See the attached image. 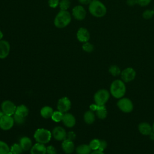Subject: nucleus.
I'll list each match as a JSON object with an SVG mask.
<instances>
[{
  "label": "nucleus",
  "mask_w": 154,
  "mask_h": 154,
  "mask_svg": "<svg viewBox=\"0 0 154 154\" xmlns=\"http://www.w3.org/2000/svg\"><path fill=\"white\" fill-rule=\"evenodd\" d=\"M7 154H13V153H12V152H10V151Z\"/></svg>",
  "instance_id": "obj_47"
},
{
  "label": "nucleus",
  "mask_w": 154,
  "mask_h": 154,
  "mask_svg": "<svg viewBox=\"0 0 154 154\" xmlns=\"http://www.w3.org/2000/svg\"><path fill=\"white\" fill-rule=\"evenodd\" d=\"M63 124L67 128H72L76 123V119L73 115L70 113H64L62 119Z\"/></svg>",
  "instance_id": "obj_15"
},
{
  "label": "nucleus",
  "mask_w": 154,
  "mask_h": 154,
  "mask_svg": "<svg viewBox=\"0 0 154 154\" xmlns=\"http://www.w3.org/2000/svg\"><path fill=\"white\" fill-rule=\"evenodd\" d=\"M109 73L112 75L113 76H117L121 74L122 71L120 70V67L115 64L111 65L108 69Z\"/></svg>",
  "instance_id": "obj_25"
},
{
  "label": "nucleus",
  "mask_w": 154,
  "mask_h": 154,
  "mask_svg": "<svg viewBox=\"0 0 154 154\" xmlns=\"http://www.w3.org/2000/svg\"><path fill=\"white\" fill-rule=\"evenodd\" d=\"M150 138H151L152 139L154 140V132H152L150 133Z\"/></svg>",
  "instance_id": "obj_43"
},
{
  "label": "nucleus",
  "mask_w": 154,
  "mask_h": 154,
  "mask_svg": "<svg viewBox=\"0 0 154 154\" xmlns=\"http://www.w3.org/2000/svg\"><path fill=\"white\" fill-rule=\"evenodd\" d=\"M3 37V34L1 32V31H0V40Z\"/></svg>",
  "instance_id": "obj_44"
},
{
  "label": "nucleus",
  "mask_w": 154,
  "mask_h": 154,
  "mask_svg": "<svg viewBox=\"0 0 154 154\" xmlns=\"http://www.w3.org/2000/svg\"><path fill=\"white\" fill-rule=\"evenodd\" d=\"M152 130L154 132V123H153V125H152Z\"/></svg>",
  "instance_id": "obj_46"
},
{
  "label": "nucleus",
  "mask_w": 154,
  "mask_h": 154,
  "mask_svg": "<svg viewBox=\"0 0 154 154\" xmlns=\"http://www.w3.org/2000/svg\"><path fill=\"white\" fill-rule=\"evenodd\" d=\"M59 5L61 10H67L70 7V2L69 0H61Z\"/></svg>",
  "instance_id": "obj_31"
},
{
  "label": "nucleus",
  "mask_w": 154,
  "mask_h": 154,
  "mask_svg": "<svg viewBox=\"0 0 154 154\" xmlns=\"http://www.w3.org/2000/svg\"><path fill=\"white\" fill-rule=\"evenodd\" d=\"M97 106L98 105H96V103H94V104H91L90 106V109L91 111H96L97 109Z\"/></svg>",
  "instance_id": "obj_40"
},
{
  "label": "nucleus",
  "mask_w": 154,
  "mask_h": 154,
  "mask_svg": "<svg viewBox=\"0 0 154 154\" xmlns=\"http://www.w3.org/2000/svg\"><path fill=\"white\" fill-rule=\"evenodd\" d=\"M14 123V119L11 116L4 114L0 118V128L2 130L10 129L13 126Z\"/></svg>",
  "instance_id": "obj_7"
},
{
  "label": "nucleus",
  "mask_w": 154,
  "mask_h": 154,
  "mask_svg": "<svg viewBox=\"0 0 154 154\" xmlns=\"http://www.w3.org/2000/svg\"><path fill=\"white\" fill-rule=\"evenodd\" d=\"M88 10L90 14L96 17H103L106 13V6L99 0H92L89 4Z\"/></svg>",
  "instance_id": "obj_2"
},
{
  "label": "nucleus",
  "mask_w": 154,
  "mask_h": 154,
  "mask_svg": "<svg viewBox=\"0 0 154 154\" xmlns=\"http://www.w3.org/2000/svg\"><path fill=\"white\" fill-rule=\"evenodd\" d=\"M63 115H64V113L59 111L58 110L55 111H54L53 114L51 117V119L53 121H54L55 122H60L62 121Z\"/></svg>",
  "instance_id": "obj_26"
},
{
  "label": "nucleus",
  "mask_w": 154,
  "mask_h": 154,
  "mask_svg": "<svg viewBox=\"0 0 154 154\" xmlns=\"http://www.w3.org/2000/svg\"><path fill=\"white\" fill-rule=\"evenodd\" d=\"M71 21V16L67 10H61L54 19V25L58 28H63L67 26Z\"/></svg>",
  "instance_id": "obj_3"
},
{
  "label": "nucleus",
  "mask_w": 154,
  "mask_h": 154,
  "mask_svg": "<svg viewBox=\"0 0 154 154\" xmlns=\"http://www.w3.org/2000/svg\"><path fill=\"white\" fill-rule=\"evenodd\" d=\"M119 109L125 113L131 112L134 109V105L132 100L128 97H122L117 102Z\"/></svg>",
  "instance_id": "obj_6"
},
{
  "label": "nucleus",
  "mask_w": 154,
  "mask_h": 154,
  "mask_svg": "<svg viewBox=\"0 0 154 154\" xmlns=\"http://www.w3.org/2000/svg\"><path fill=\"white\" fill-rule=\"evenodd\" d=\"M77 39L80 42L82 43L87 42L90 37V32L89 31L85 28H80L76 34Z\"/></svg>",
  "instance_id": "obj_13"
},
{
  "label": "nucleus",
  "mask_w": 154,
  "mask_h": 154,
  "mask_svg": "<svg viewBox=\"0 0 154 154\" xmlns=\"http://www.w3.org/2000/svg\"><path fill=\"white\" fill-rule=\"evenodd\" d=\"M82 48L83 51H84L85 52H91L94 50V46L91 43L87 42L84 43V44L82 45Z\"/></svg>",
  "instance_id": "obj_32"
},
{
  "label": "nucleus",
  "mask_w": 154,
  "mask_h": 154,
  "mask_svg": "<svg viewBox=\"0 0 154 154\" xmlns=\"http://www.w3.org/2000/svg\"><path fill=\"white\" fill-rule=\"evenodd\" d=\"M100 145V140L99 139H93L92 140L89 144V146L91 150H96L99 149Z\"/></svg>",
  "instance_id": "obj_30"
},
{
  "label": "nucleus",
  "mask_w": 154,
  "mask_h": 154,
  "mask_svg": "<svg viewBox=\"0 0 154 154\" xmlns=\"http://www.w3.org/2000/svg\"><path fill=\"white\" fill-rule=\"evenodd\" d=\"M152 0H137V4L141 7H146L147 6L150 2Z\"/></svg>",
  "instance_id": "obj_34"
},
{
  "label": "nucleus",
  "mask_w": 154,
  "mask_h": 154,
  "mask_svg": "<svg viewBox=\"0 0 154 154\" xmlns=\"http://www.w3.org/2000/svg\"><path fill=\"white\" fill-rule=\"evenodd\" d=\"M61 147L63 150L67 154H70L73 153L75 149V145L73 141L67 138L63 140L62 142Z\"/></svg>",
  "instance_id": "obj_16"
},
{
  "label": "nucleus",
  "mask_w": 154,
  "mask_h": 154,
  "mask_svg": "<svg viewBox=\"0 0 154 154\" xmlns=\"http://www.w3.org/2000/svg\"><path fill=\"white\" fill-rule=\"evenodd\" d=\"M71 107V102L67 97H63L60 99L57 102V109L59 111L66 113Z\"/></svg>",
  "instance_id": "obj_10"
},
{
  "label": "nucleus",
  "mask_w": 154,
  "mask_h": 154,
  "mask_svg": "<svg viewBox=\"0 0 154 154\" xmlns=\"http://www.w3.org/2000/svg\"><path fill=\"white\" fill-rule=\"evenodd\" d=\"M35 140L39 143L46 144L49 142L52 137V133L48 129L39 128L37 129L34 134Z\"/></svg>",
  "instance_id": "obj_4"
},
{
  "label": "nucleus",
  "mask_w": 154,
  "mask_h": 154,
  "mask_svg": "<svg viewBox=\"0 0 154 154\" xmlns=\"http://www.w3.org/2000/svg\"><path fill=\"white\" fill-rule=\"evenodd\" d=\"M10 151L8 145L5 142L0 141V154H7Z\"/></svg>",
  "instance_id": "obj_27"
},
{
  "label": "nucleus",
  "mask_w": 154,
  "mask_h": 154,
  "mask_svg": "<svg viewBox=\"0 0 154 154\" xmlns=\"http://www.w3.org/2000/svg\"><path fill=\"white\" fill-rule=\"evenodd\" d=\"M139 132L144 135H149L152 132V126L147 122H141L138 126Z\"/></svg>",
  "instance_id": "obj_18"
},
{
  "label": "nucleus",
  "mask_w": 154,
  "mask_h": 154,
  "mask_svg": "<svg viewBox=\"0 0 154 154\" xmlns=\"http://www.w3.org/2000/svg\"><path fill=\"white\" fill-rule=\"evenodd\" d=\"M29 112V110L26 106L24 105H20L16 107V112L14 114L22 116L23 117H26Z\"/></svg>",
  "instance_id": "obj_22"
},
{
  "label": "nucleus",
  "mask_w": 154,
  "mask_h": 154,
  "mask_svg": "<svg viewBox=\"0 0 154 154\" xmlns=\"http://www.w3.org/2000/svg\"><path fill=\"white\" fill-rule=\"evenodd\" d=\"M3 115H4V112H3L2 111H0V118H1Z\"/></svg>",
  "instance_id": "obj_45"
},
{
  "label": "nucleus",
  "mask_w": 154,
  "mask_h": 154,
  "mask_svg": "<svg viewBox=\"0 0 154 154\" xmlns=\"http://www.w3.org/2000/svg\"><path fill=\"white\" fill-rule=\"evenodd\" d=\"M126 87L125 82L120 79H116L112 82L110 85V94L116 99H120L126 93Z\"/></svg>",
  "instance_id": "obj_1"
},
{
  "label": "nucleus",
  "mask_w": 154,
  "mask_h": 154,
  "mask_svg": "<svg viewBox=\"0 0 154 154\" xmlns=\"http://www.w3.org/2000/svg\"><path fill=\"white\" fill-rule=\"evenodd\" d=\"M110 96V93L106 89H100L94 95V103L97 105H105Z\"/></svg>",
  "instance_id": "obj_5"
},
{
  "label": "nucleus",
  "mask_w": 154,
  "mask_h": 154,
  "mask_svg": "<svg viewBox=\"0 0 154 154\" xmlns=\"http://www.w3.org/2000/svg\"><path fill=\"white\" fill-rule=\"evenodd\" d=\"M52 135L58 141H63L66 139L67 133L63 128L61 126H56L52 130Z\"/></svg>",
  "instance_id": "obj_11"
},
{
  "label": "nucleus",
  "mask_w": 154,
  "mask_h": 154,
  "mask_svg": "<svg viewBox=\"0 0 154 154\" xmlns=\"http://www.w3.org/2000/svg\"><path fill=\"white\" fill-rule=\"evenodd\" d=\"M19 144L23 150L26 151L32 147V141L28 137H23L20 139Z\"/></svg>",
  "instance_id": "obj_19"
},
{
  "label": "nucleus",
  "mask_w": 154,
  "mask_h": 154,
  "mask_svg": "<svg viewBox=\"0 0 154 154\" xmlns=\"http://www.w3.org/2000/svg\"><path fill=\"white\" fill-rule=\"evenodd\" d=\"M1 109L4 114L11 116L14 114L16 106L11 101L5 100L1 104Z\"/></svg>",
  "instance_id": "obj_9"
},
{
  "label": "nucleus",
  "mask_w": 154,
  "mask_h": 154,
  "mask_svg": "<svg viewBox=\"0 0 154 154\" xmlns=\"http://www.w3.org/2000/svg\"><path fill=\"white\" fill-rule=\"evenodd\" d=\"M126 4L129 7H132L137 4V0H126Z\"/></svg>",
  "instance_id": "obj_39"
},
{
  "label": "nucleus",
  "mask_w": 154,
  "mask_h": 154,
  "mask_svg": "<svg viewBox=\"0 0 154 154\" xmlns=\"http://www.w3.org/2000/svg\"><path fill=\"white\" fill-rule=\"evenodd\" d=\"M46 154H57V150L53 146H49L46 147Z\"/></svg>",
  "instance_id": "obj_37"
},
{
  "label": "nucleus",
  "mask_w": 154,
  "mask_h": 154,
  "mask_svg": "<svg viewBox=\"0 0 154 154\" xmlns=\"http://www.w3.org/2000/svg\"><path fill=\"white\" fill-rule=\"evenodd\" d=\"M59 0H48L49 6L51 8H55L59 5Z\"/></svg>",
  "instance_id": "obj_36"
},
{
  "label": "nucleus",
  "mask_w": 154,
  "mask_h": 154,
  "mask_svg": "<svg viewBox=\"0 0 154 154\" xmlns=\"http://www.w3.org/2000/svg\"><path fill=\"white\" fill-rule=\"evenodd\" d=\"M73 17L78 20H82L86 16V11L81 5H77L72 10Z\"/></svg>",
  "instance_id": "obj_12"
},
{
  "label": "nucleus",
  "mask_w": 154,
  "mask_h": 154,
  "mask_svg": "<svg viewBox=\"0 0 154 154\" xmlns=\"http://www.w3.org/2000/svg\"><path fill=\"white\" fill-rule=\"evenodd\" d=\"M76 152L77 154H90L91 149L89 144H81L76 147Z\"/></svg>",
  "instance_id": "obj_21"
},
{
  "label": "nucleus",
  "mask_w": 154,
  "mask_h": 154,
  "mask_svg": "<svg viewBox=\"0 0 154 154\" xmlns=\"http://www.w3.org/2000/svg\"><path fill=\"white\" fill-rule=\"evenodd\" d=\"M153 11H154V7H153Z\"/></svg>",
  "instance_id": "obj_48"
},
{
  "label": "nucleus",
  "mask_w": 154,
  "mask_h": 154,
  "mask_svg": "<svg viewBox=\"0 0 154 154\" xmlns=\"http://www.w3.org/2000/svg\"><path fill=\"white\" fill-rule=\"evenodd\" d=\"M120 76L124 82H129L135 79L136 72L132 67H127L122 71Z\"/></svg>",
  "instance_id": "obj_8"
},
{
  "label": "nucleus",
  "mask_w": 154,
  "mask_h": 154,
  "mask_svg": "<svg viewBox=\"0 0 154 154\" xmlns=\"http://www.w3.org/2000/svg\"><path fill=\"white\" fill-rule=\"evenodd\" d=\"M53 112H54L53 109L49 106H43L40 110V114L42 117L45 119L51 118L53 114Z\"/></svg>",
  "instance_id": "obj_20"
},
{
  "label": "nucleus",
  "mask_w": 154,
  "mask_h": 154,
  "mask_svg": "<svg viewBox=\"0 0 154 154\" xmlns=\"http://www.w3.org/2000/svg\"><path fill=\"white\" fill-rule=\"evenodd\" d=\"M97 117L100 119H105L107 116V110L105 105H98L96 111Z\"/></svg>",
  "instance_id": "obj_23"
},
{
  "label": "nucleus",
  "mask_w": 154,
  "mask_h": 154,
  "mask_svg": "<svg viewBox=\"0 0 154 154\" xmlns=\"http://www.w3.org/2000/svg\"><path fill=\"white\" fill-rule=\"evenodd\" d=\"M90 154H105V153L102 151H100L99 150H93Z\"/></svg>",
  "instance_id": "obj_42"
},
{
  "label": "nucleus",
  "mask_w": 154,
  "mask_h": 154,
  "mask_svg": "<svg viewBox=\"0 0 154 154\" xmlns=\"http://www.w3.org/2000/svg\"><path fill=\"white\" fill-rule=\"evenodd\" d=\"M13 119H14V123H16L18 125L23 124L25 122V117H23L18 116L16 114H14Z\"/></svg>",
  "instance_id": "obj_33"
},
{
  "label": "nucleus",
  "mask_w": 154,
  "mask_h": 154,
  "mask_svg": "<svg viewBox=\"0 0 154 154\" xmlns=\"http://www.w3.org/2000/svg\"><path fill=\"white\" fill-rule=\"evenodd\" d=\"M22 151L23 149L21 147L20 144L14 143L11 146L10 148V152H11L13 154H20Z\"/></svg>",
  "instance_id": "obj_28"
},
{
  "label": "nucleus",
  "mask_w": 154,
  "mask_h": 154,
  "mask_svg": "<svg viewBox=\"0 0 154 154\" xmlns=\"http://www.w3.org/2000/svg\"><path fill=\"white\" fill-rule=\"evenodd\" d=\"M154 15V11L153 10L147 9L144 10L142 13V17L144 19L149 20L153 17Z\"/></svg>",
  "instance_id": "obj_29"
},
{
  "label": "nucleus",
  "mask_w": 154,
  "mask_h": 154,
  "mask_svg": "<svg viewBox=\"0 0 154 154\" xmlns=\"http://www.w3.org/2000/svg\"><path fill=\"white\" fill-rule=\"evenodd\" d=\"M84 120L87 124H92L95 120V114L93 111L90 110L85 112L84 115Z\"/></svg>",
  "instance_id": "obj_24"
},
{
  "label": "nucleus",
  "mask_w": 154,
  "mask_h": 154,
  "mask_svg": "<svg viewBox=\"0 0 154 154\" xmlns=\"http://www.w3.org/2000/svg\"><path fill=\"white\" fill-rule=\"evenodd\" d=\"M10 46L9 43L5 40H0V58H5L9 54Z\"/></svg>",
  "instance_id": "obj_14"
},
{
  "label": "nucleus",
  "mask_w": 154,
  "mask_h": 154,
  "mask_svg": "<svg viewBox=\"0 0 154 154\" xmlns=\"http://www.w3.org/2000/svg\"><path fill=\"white\" fill-rule=\"evenodd\" d=\"M106 147H107L106 141L103 140H100V145H99V147L98 150L103 152L106 149Z\"/></svg>",
  "instance_id": "obj_35"
},
{
  "label": "nucleus",
  "mask_w": 154,
  "mask_h": 154,
  "mask_svg": "<svg viewBox=\"0 0 154 154\" xmlns=\"http://www.w3.org/2000/svg\"><path fill=\"white\" fill-rule=\"evenodd\" d=\"M75 138H76V134H75L74 132L70 131L68 133H67V136H66L67 139L73 141V140H75Z\"/></svg>",
  "instance_id": "obj_38"
},
{
  "label": "nucleus",
  "mask_w": 154,
  "mask_h": 154,
  "mask_svg": "<svg viewBox=\"0 0 154 154\" xmlns=\"http://www.w3.org/2000/svg\"><path fill=\"white\" fill-rule=\"evenodd\" d=\"M78 1L81 4L87 5V4H90V3L92 1V0H78Z\"/></svg>",
  "instance_id": "obj_41"
},
{
  "label": "nucleus",
  "mask_w": 154,
  "mask_h": 154,
  "mask_svg": "<svg viewBox=\"0 0 154 154\" xmlns=\"http://www.w3.org/2000/svg\"><path fill=\"white\" fill-rule=\"evenodd\" d=\"M30 153L31 154H46V147L44 144L37 143L31 148Z\"/></svg>",
  "instance_id": "obj_17"
}]
</instances>
